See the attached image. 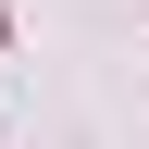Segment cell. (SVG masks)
Here are the masks:
<instances>
[]
</instances>
